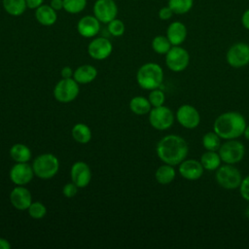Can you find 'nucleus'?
<instances>
[{
  "label": "nucleus",
  "mask_w": 249,
  "mask_h": 249,
  "mask_svg": "<svg viewBox=\"0 0 249 249\" xmlns=\"http://www.w3.org/2000/svg\"><path fill=\"white\" fill-rule=\"evenodd\" d=\"M172 47L168 38L163 35H158L152 40V49L159 54H165Z\"/></svg>",
  "instance_id": "30"
},
{
  "label": "nucleus",
  "mask_w": 249,
  "mask_h": 249,
  "mask_svg": "<svg viewBox=\"0 0 249 249\" xmlns=\"http://www.w3.org/2000/svg\"><path fill=\"white\" fill-rule=\"evenodd\" d=\"M243 135L249 141V125H246V127L244 129V132H243Z\"/></svg>",
  "instance_id": "43"
},
{
  "label": "nucleus",
  "mask_w": 249,
  "mask_h": 249,
  "mask_svg": "<svg viewBox=\"0 0 249 249\" xmlns=\"http://www.w3.org/2000/svg\"><path fill=\"white\" fill-rule=\"evenodd\" d=\"M77 30L82 37L92 38L100 30V21L94 16H85L79 19Z\"/></svg>",
  "instance_id": "18"
},
{
  "label": "nucleus",
  "mask_w": 249,
  "mask_h": 249,
  "mask_svg": "<svg viewBox=\"0 0 249 249\" xmlns=\"http://www.w3.org/2000/svg\"><path fill=\"white\" fill-rule=\"evenodd\" d=\"M167 6L175 15H185L194 7V0H168Z\"/></svg>",
  "instance_id": "28"
},
{
  "label": "nucleus",
  "mask_w": 249,
  "mask_h": 249,
  "mask_svg": "<svg viewBox=\"0 0 249 249\" xmlns=\"http://www.w3.org/2000/svg\"><path fill=\"white\" fill-rule=\"evenodd\" d=\"M50 6L56 12L63 9V0H51Z\"/></svg>",
  "instance_id": "41"
},
{
  "label": "nucleus",
  "mask_w": 249,
  "mask_h": 249,
  "mask_svg": "<svg viewBox=\"0 0 249 249\" xmlns=\"http://www.w3.org/2000/svg\"><path fill=\"white\" fill-rule=\"evenodd\" d=\"M60 75H61V77H62L63 79L73 78L74 71H73V69H72L70 66H64V67L61 69Z\"/></svg>",
  "instance_id": "38"
},
{
  "label": "nucleus",
  "mask_w": 249,
  "mask_h": 249,
  "mask_svg": "<svg viewBox=\"0 0 249 249\" xmlns=\"http://www.w3.org/2000/svg\"><path fill=\"white\" fill-rule=\"evenodd\" d=\"M218 153L222 161L229 164H234L243 159L245 155V147L240 141L230 139L221 144Z\"/></svg>",
  "instance_id": "6"
},
{
  "label": "nucleus",
  "mask_w": 249,
  "mask_h": 249,
  "mask_svg": "<svg viewBox=\"0 0 249 249\" xmlns=\"http://www.w3.org/2000/svg\"><path fill=\"white\" fill-rule=\"evenodd\" d=\"M239 193L243 199L249 201V175H247L245 178H242L239 186Z\"/></svg>",
  "instance_id": "36"
},
{
  "label": "nucleus",
  "mask_w": 249,
  "mask_h": 249,
  "mask_svg": "<svg viewBox=\"0 0 249 249\" xmlns=\"http://www.w3.org/2000/svg\"><path fill=\"white\" fill-rule=\"evenodd\" d=\"M43 3H44V0H26L27 8L34 9V10H36L41 5H43Z\"/></svg>",
  "instance_id": "40"
},
{
  "label": "nucleus",
  "mask_w": 249,
  "mask_h": 249,
  "mask_svg": "<svg viewBox=\"0 0 249 249\" xmlns=\"http://www.w3.org/2000/svg\"><path fill=\"white\" fill-rule=\"evenodd\" d=\"M113 52V45L105 37H96L88 46V53L96 60H103L110 56Z\"/></svg>",
  "instance_id": "13"
},
{
  "label": "nucleus",
  "mask_w": 249,
  "mask_h": 249,
  "mask_svg": "<svg viewBox=\"0 0 249 249\" xmlns=\"http://www.w3.org/2000/svg\"><path fill=\"white\" fill-rule=\"evenodd\" d=\"M31 156V150L28 146L21 143L14 144L10 149V157L16 162H28Z\"/></svg>",
  "instance_id": "22"
},
{
  "label": "nucleus",
  "mask_w": 249,
  "mask_h": 249,
  "mask_svg": "<svg viewBox=\"0 0 249 249\" xmlns=\"http://www.w3.org/2000/svg\"><path fill=\"white\" fill-rule=\"evenodd\" d=\"M32 168L35 176L43 180H48L57 173L59 169V161L54 155L45 153L35 158L32 163Z\"/></svg>",
  "instance_id": "4"
},
{
  "label": "nucleus",
  "mask_w": 249,
  "mask_h": 249,
  "mask_svg": "<svg viewBox=\"0 0 249 249\" xmlns=\"http://www.w3.org/2000/svg\"><path fill=\"white\" fill-rule=\"evenodd\" d=\"M11 246L12 245L8 239L0 237V249H10Z\"/></svg>",
  "instance_id": "42"
},
{
  "label": "nucleus",
  "mask_w": 249,
  "mask_h": 249,
  "mask_svg": "<svg viewBox=\"0 0 249 249\" xmlns=\"http://www.w3.org/2000/svg\"><path fill=\"white\" fill-rule=\"evenodd\" d=\"M226 60L233 68H240L249 64V44L237 42L231 45L227 52Z\"/></svg>",
  "instance_id": "10"
},
{
  "label": "nucleus",
  "mask_w": 249,
  "mask_h": 249,
  "mask_svg": "<svg viewBox=\"0 0 249 249\" xmlns=\"http://www.w3.org/2000/svg\"><path fill=\"white\" fill-rule=\"evenodd\" d=\"M174 115L170 108L161 105L153 107L149 112V123L158 130H166L174 123Z\"/></svg>",
  "instance_id": "9"
},
{
  "label": "nucleus",
  "mask_w": 249,
  "mask_h": 249,
  "mask_svg": "<svg viewBox=\"0 0 249 249\" xmlns=\"http://www.w3.org/2000/svg\"><path fill=\"white\" fill-rule=\"evenodd\" d=\"M35 18L37 21L44 26H51L57 20L56 11L53 10L50 5H41L35 11Z\"/></svg>",
  "instance_id": "20"
},
{
  "label": "nucleus",
  "mask_w": 249,
  "mask_h": 249,
  "mask_svg": "<svg viewBox=\"0 0 249 249\" xmlns=\"http://www.w3.org/2000/svg\"><path fill=\"white\" fill-rule=\"evenodd\" d=\"M201 143L206 151L217 152L221 146V138L215 131H209L202 136Z\"/></svg>",
  "instance_id": "29"
},
{
  "label": "nucleus",
  "mask_w": 249,
  "mask_h": 249,
  "mask_svg": "<svg viewBox=\"0 0 249 249\" xmlns=\"http://www.w3.org/2000/svg\"><path fill=\"white\" fill-rule=\"evenodd\" d=\"M92 10L93 16L102 23H109L118 15V7L114 0H96Z\"/></svg>",
  "instance_id": "12"
},
{
  "label": "nucleus",
  "mask_w": 249,
  "mask_h": 249,
  "mask_svg": "<svg viewBox=\"0 0 249 249\" xmlns=\"http://www.w3.org/2000/svg\"><path fill=\"white\" fill-rule=\"evenodd\" d=\"M2 5L4 10L14 17L21 16L27 8L26 0H2Z\"/></svg>",
  "instance_id": "27"
},
{
  "label": "nucleus",
  "mask_w": 249,
  "mask_h": 249,
  "mask_svg": "<svg viewBox=\"0 0 249 249\" xmlns=\"http://www.w3.org/2000/svg\"><path fill=\"white\" fill-rule=\"evenodd\" d=\"M11 204L18 210H27L32 203V196L29 190L23 186L15 187L10 193Z\"/></svg>",
  "instance_id": "17"
},
{
  "label": "nucleus",
  "mask_w": 249,
  "mask_h": 249,
  "mask_svg": "<svg viewBox=\"0 0 249 249\" xmlns=\"http://www.w3.org/2000/svg\"><path fill=\"white\" fill-rule=\"evenodd\" d=\"M176 120L183 127L196 128L200 123V115L196 107L190 104L181 105L176 111Z\"/></svg>",
  "instance_id": "11"
},
{
  "label": "nucleus",
  "mask_w": 249,
  "mask_h": 249,
  "mask_svg": "<svg viewBox=\"0 0 249 249\" xmlns=\"http://www.w3.org/2000/svg\"><path fill=\"white\" fill-rule=\"evenodd\" d=\"M70 177L78 188L87 187L91 179V171L89 164L81 160L74 162L70 169Z\"/></svg>",
  "instance_id": "15"
},
{
  "label": "nucleus",
  "mask_w": 249,
  "mask_h": 249,
  "mask_svg": "<svg viewBox=\"0 0 249 249\" xmlns=\"http://www.w3.org/2000/svg\"><path fill=\"white\" fill-rule=\"evenodd\" d=\"M240 20H241L242 26H243L245 29L249 30V8L246 9V10L243 12Z\"/></svg>",
  "instance_id": "39"
},
{
  "label": "nucleus",
  "mask_w": 249,
  "mask_h": 249,
  "mask_svg": "<svg viewBox=\"0 0 249 249\" xmlns=\"http://www.w3.org/2000/svg\"><path fill=\"white\" fill-rule=\"evenodd\" d=\"M190 62V54L188 51L181 46H172L165 53V64L167 68L173 72L184 71Z\"/></svg>",
  "instance_id": "8"
},
{
  "label": "nucleus",
  "mask_w": 249,
  "mask_h": 249,
  "mask_svg": "<svg viewBox=\"0 0 249 249\" xmlns=\"http://www.w3.org/2000/svg\"><path fill=\"white\" fill-rule=\"evenodd\" d=\"M200 163L208 171H215L221 165V158L216 151H206L200 157Z\"/></svg>",
  "instance_id": "26"
},
{
  "label": "nucleus",
  "mask_w": 249,
  "mask_h": 249,
  "mask_svg": "<svg viewBox=\"0 0 249 249\" xmlns=\"http://www.w3.org/2000/svg\"><path fill=\"white\" fill-rule=\"evenodd\" d=\"M156 152L163 163L174 166L186 159L189 153V146L183 137L176 134H168L158 142Z\"/></svg>",
  "instance_id": "1"
},
{
  "label": "nucleus",
  "mask_w": 249,
  "mask_h": 249,
  "mask_svg": "<svg viewBox=\"0 0 249 249\" xmlns=\"http://www.w3.org/2000/svg\"><path fill=\"white\" fill-rule=\"evenodd\" d=\"M203 166L200 161L196 160H184L179 163V173L180 175L189 181H196L199 179L203 174Z\"/></svg>",
  "instance_id": "16"
},
{
  "label": "nucleus",
  "mask_w": 249,
  "mask_h": 249,
  "mask_svg": "<svg viewBox=\"0 0 249 249\" xmlns=\"http://www.w3.org/2000/svg\"><path fill=\"white\" fill-rule=\"evenodd\" d=\"M129 109L135 115L141 116L148 114L152 109V105L148 98L144 96H134L129 101Z\"/></svg>",
  "instance_id": "24"
},
{
  "label": "nucleus",
  "mask_w": 249,
  "mask_h": 249,
  "mask_svg": "<svg viewBox=\"0 0 249 249\" xmlns=\"http://www.w3.org/2000/svg\"><path fill=\"white\" fill-rule=\"evenodd\" d=\"M87 6V0H63V10L69 14H79Z\"/></svg>",
  "instance_id": "31"
},
{
  "label": "nucleus",
  "mask_w": 249,
  "mask_h": 249,
  "mask_svg": "<svg viewBox=\"0 0 249 249\" xmlns=\"http://www.w3.org/2000/svg\"><path fill=\"white\" fill-rule=\"evenodd\" d=\"M73 139L80 144H87L91 139V130L90 128L83 123L76 124L71 130Z\"/></svg>",
  "instance_id": "25"
},
{
  "label": "nucleus",
  "mask_w": 249,
  "mask_h": 249,
  "mask_svg": "<svg viewBox=\"0 0 249 249\" xmlns=\"http://www.w3.org/2000/svg\"><path fill=\"white\" fill-rule=\"evenodd\" d=\"M77 193H78V187L73 182L65 184L62 188V194L67 198L74 197L77 195Z\"/></svg>",
  "instance_id": "35"
},
{
  "label": "nucleus",
  "mask_w": 249,
  "mask_h": 249,
  "mask_svg": "<svg viewBox=\"0 0 249 249\" xmlns=\"http://www.w3.org/2000/svg\"><path fill=\"white\" fill-rule=\"evenodd\" d=\"M216 182L226 190H235L239 188L242 181V176L240 171L233 166V164L226 163L220 165L215 170Z\"/></svg>",
  "instance_id": "5"
},
{
  "label": "nucleus",
  "mask_w": 249,
  "mask_h": 249,
  "mask_svg": "<svg viewBox=\"0 0 249 249\" xmlns=\"http://www.w3.org/2000/svg\"><path fill=\"white\" fill-rule=\"evenodd\" d=\"M27 211L29 216L35 220H40L47 214L46 206L40 201H32V203L27 208Z\"/></svg>",
  "instance_id": "32"
},
{
  "label": "nucleus",
  "mask_w": 249,
  "mask_h": 249,
  "mask_svg": "<svg viewBox=\"0 0 249 249\" xmlns=\"http://www.w3.org/2000/svg\"><path fill=\"white\" fill-rule=\"evenodd\" d=\"M246 125V120L242 114L229 111L219 115L215 119L213 131H215L221 139H236L243 135Z\"/></svg>",
  "instance_id": "2"
},
{
  "label": "nucleus",
  "mask_w": 249,
  "mask_h": 249,
  "mask_svg": "<svg viewBox=\"0 0 249 249\" xmlns=\"http://www.w3.org/2000/svg\"><path fill=\"white\" fill-rule=\"evenodd\" d=\"M176 176V171L173 167V165L164 163L158 167L155 173V177L158 183L161 185H167L171 183Z\"/></svg>",
  "instance_id": "23"
},
{
  "label": "nucleus",
  "mask_w": 249,
  "mask_h": 249,
  "mask_svg": "<svg viewBox=\"0 0 249 249\" xmlns=\"http://www.w3.org/2000/svg\"><path fill=\"white\" fill-rule=\"evenodd\" d=\"M148 99H149L152 107H158V106L163 105L164 100H165V95L162 90H160L159 89H152L151 92L149 93Z\"/></svg>",
  "instance_id": "34"
},
{
  "label": "nucleus",
  "mask_w": 249,
  "mask_h": 249,
  "mask_svg": "<svg viewBox=\"0 0 249 249\" xmlns=\"http://www.w3.org/2000/svg\"><path fill=\"white\" fill-rule=\"evenodd\" d=\"M80 92L79 83L73 78L61 79L56 83L53 89L54 98L61 103H69L76 99Z\"/></svg>",
  "instance_id": "7"
},
{
  "label": "nucleus",
  "mask_w": 249,
  "mask_h": 249,
  "mask_svg": "<svg viewBox=\"0 0 249 249\" xmlns=\"http://www.w3.org/2000/svg\"><path fill=\"white\" fill-rule=\"evenodd\" d=\"M187 26L178 20L169 23L166 29V37L172 46H181L187 39Z\"/></svg>",
  "instance_id": "19"
},
{
  "label": "nucleus",
  "mask_w": 249,
  "mask_h": 249,
  "mask_svg": "<svg viewBox=\"0 0 249 249\" xmlns=\"http://www.w3.org/2000/svg\"><path fill=\"white\" fill-rule=\"evenodd\" d=\"M173 15H174V13L172 12V10L168 6L162 7L159 11V18L161 20H168L173 17Z\"/></svg>",
  "instance_id": "37"
},
{
  "label": "nucleus",
  "mask_w": 249,
  "mask_h": 249,
  "mask_svg": "<svg viewBox=\"0 0 249 249\" xmlns=\"http://www.w3.org/2000/svg\"><path fill=\"white\" fill-rule=\"evenodd\" d=\"M97 77V70L94 66L84 64L74 70L73 79L79 84H89L95 80Z\"/></svg>",
  "instance_id": "21"
},
{
  "label": "nucleus",
  "mask_w": 249,
  "mask_h": 249,
  "mask_svg": "<svg viewBox=\"0 0 249 249\" xmlns=\"http://www.w3.org/2000/svg\"><path fill=\"white\" fill-rule=\"evenodd\" d=\"M108 24V31L111 35L115 36V37H120L124 33V24L121 19L118 18H114L113 20H111Z\"/></svg>",
  "instance_id": "33"
},
{
  "label": "nucleus",
  "mask_w": 249,
  "mask_h": 249,
  "mask_svg": "<svg viewBox=\"0 0 249 249\" xmlns=\"http://www.w3.org/2000/svg\"><path fill=\"white\" fill-rule=\"evenodd\" d=\"M32 165L27 162H17L10 169V179L17 186H24L28 184L34 177Z\"/></svg>",
  "instance_id": "14"
},
{
  "label": "nucleus",
  "mask_w": 249,
  "mask_h": 249,
  "mask_svg": "<svg viewBox=\"0 0 249 249\" xmlns=\"http://www.w3.org/2000/svg\"><path fill=\"white\" fill-rule=\"evenodd\" d=\"M136 81L143 89H159L163 82V70L155 62H147L137 70Z\"/></svg>",
  "instance_id": "3"
}]
</instances>
